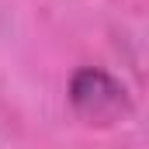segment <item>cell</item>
I'll use <instances>...</instances> for the list:
<instances>
[{
    "instance_id": "6da1fadb",
    "label": "cell",
    "mask_w": 149,
    "mask_h": 149,
    "mask_svg": "<svg viewBox=\"0 0 149 149\" xmlns=\"http://www.w3.org/2000/svg\"><path fill=\"white\" fill-rule=\"evenodd\" d=\"M70 101H73V108L90 125H114L121 114L128 111L125 87L111 73L94 70V66L73 73V80H70Z\"/></svg>"
}]
</instances>
